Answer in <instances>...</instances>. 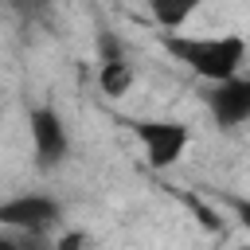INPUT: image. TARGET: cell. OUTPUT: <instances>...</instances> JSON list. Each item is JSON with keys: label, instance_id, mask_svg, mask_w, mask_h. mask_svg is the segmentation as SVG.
Here are the masks:
<instances>
[{"label": "cell", "instance_id": "1", "mask_svg": "<svg viewBox=\"0 0 250 250\" xmlns=\"http://www.w3.org/2000/svg\"><path fill=\"white\" fill-rule=\"evenodd\" d=\"M164 51L176 62H184L188 70H195L199 78H207V82H227L246 62V39L242 35H184V31H168L164 35Z\"/></svg>", "mask_w": 250, "mask_h": 250}, {"label": "cell", "instance_id": "2", "mask_svg": "<svg viewBox=\"0 0 250 250\" xmlns=\"http://www.w3.org/2000/svg\"><path fill=\"white\" fill-rule=\"evenodd\" d=\"M133 133L145 145V160L152 168H172L191 141L188 125H180V121H137Z\"/></svg>", "mask_w": 250, "mask_h": 250}, {"label": "cell", "instance_id": "3", "mask_svg": "<svg viewBox=\"0 0 250 250\" xmlns=\"http://www.w3.org/2000/svg\"><path fill=\"white\" fill-rule=\"evenodd\" d=\"M27 125H31V145H35V160H39V168H55L59 160H66V152H70V137H66L62 117H59L51 105L31 109Z\"/></svg>", "mask_w": 250, "mask_h": 250}, {"label": "cell", "instance_id": "4", "mask_svg": "<svg viewBox=\"0 0 250 250\" xmlns=\"http://www.w3.org/2000/svg\"><path fill=\"white\" fill-rule=\"evenodd\" d=\"M207 109H211L215 125H223V129H234L242 121H250V78L234 74L227 82H211Z\"/></svg>", "mask_w": 250, "mask_h": 250}, {"label": "cell", "instance_id": "5", "mask_svg": "<svg viewBox=\"0 0 250 250\" xmlns=\"http://www.w3.org/2000/svg\"><path fill=\"white\" fill-rule=\"evenodd\" d=\"M55 219H59V203L51 195H39V191L0 203V223L12 230H43L47 234L55 227Z\"/></svg>", "mask_w": 250, "mask_h": 250}, {"label": "cell", "instance_id": "6", "mask_svg": "<svg viewBox=\"0 0 250 250\" xmlns=\"http://www.w3.org/2000/svg\"><path fill=\"white\" fill-rule=\"evenodd\" d=\"M203 0H148V12L152 20L164 27V31H180L195 12H199Z\"/></svg>", "mask_w": 250, "mask_h": 250}, {"label": "cell", "instance_id": "7", "mask_svg": "<svg viewBox=\"0 0 250 250\" xmlns=\"http://www.w3.org/2000/svg\"><path fill=\"white\" fill-rule=\"evenodd\" d=\"M98 86H102V94H109V98L129 94V86H133V66H129L125 59L102 62V66H98Z\"/></svg>", "mask_w": 250, "mask_h": 250}, {"label": "cell", "instance_id": "8", "mask_svg": "<svg viewBox=\"0 0 250 250\" xmlns=\"http://www.w3.org/2000/svg\"><path fill=\"white\" fill-rule=\"evenodd\" d=\"M98 55H102V62H113V59H125V51H121V43H117V35H109V31H102V35H98Z\"/></svg>", "mask_w": 250, "mask_h": 250}, {"label": "cell", "instance_id": "9", "mask_svg": "<svg viewBox=\"0 0 250 250\" xmlns=\"http://www.w3.org/2000/svg\"><path fill=\"white\" fill-rule=\"evenodd\" d=\"M234 215H238V223L250 230V199H234Z\"/></svg>", "mask_w": 250, "mask_h": 250}, {"label": "cell", "instance_id": "10", "mask_svg": "<svg viewBox=\"0 0 250 250\" xmlns=\"http://www.w3.org/2000/svg\"><path fill=\"white\" fill-rule=\"evenodd\" d=\"M0 250H23V246H20V238H12V234H4V238H0Z\"/></svg>", "mask_w": 250, "mask_h": 250}]
</instances>
